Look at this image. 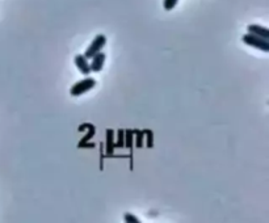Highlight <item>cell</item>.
<instances>
[{
  "label": "cell",
  "instance_id": "6da1fadb",
  "mask_svg": "<svg viewBox=\"0 0 269 223\" xmlns=\"http://www.w3.org/2000/svg\"><path fill=\"white\" fill-rule=\"evenodd\" d=\"M96 86V80L93 77H90V76H86L84 79H82L80 82L75 83L73 87H71V89H70V93L71 96L74 97H76V96H80L83 93H86V92L91 91L92 88Z\"/></svg>",
  "mask_w": 269,
  "mask_h": 223
},
{
  "label": "cell",
  "instance_id": "7a4b0ae2",
  "mask_svg": "<svg viewBox=\"0 0 269 223\" xmlns=\"http://www.w3.org/2000/svg\"><path fill=\"white\" fill-rule=\"evenodd\" d=\"M242 41L246 44V45L251 46V47H255V49H259L261 51H265V53H269V42L268 40H264L259 36H255V34H251V33H247L242 37Z\"/></svg>",
  "mask_w": 269,
  "mask_h": 223
},
{
  "label": "cell",
  "instance_id": "3957f363",
  "mask_svg": "<svg viewBox=\"0 0 269 223\" xmlns=\"http://www.w3.org/2000/svg\"><path fill=\"white\" fill-rule=\"evenodd\" d=\"M105 44H106V37H105L104 34H97V36L93 38V41L91 42V45L88 46V49L86 50V53H84L86 58L91 59L93 55L97 54V53H100V51L103 50V47L105 46Z\"/></svg>",
  "mask_w": 269,
  "mask_h": 223
},
{
  "label": "cell",
  "instance_id": "277c9868",
  "mask_svg": "<svg viewBox=\"0 0 269 223\" xmlns=\"http://www.w3.org/2000/svg\"><path fill=\"white\" fill-rule=\"evenodd\" d=\"M91 63H90V69H91V73H100L103 67H104L105 59H106V55L100 51L97 53L91 58Z\"/></svg>",
  "mask_w": 269,
  "mask_h": 223
},
{
  "label": "cell",
  "instance_id": "5b68a950",
  "mask_svg": "<svg viewBox=\"0 0 269 223\" xmlns=\"http://www.w3.org/2000/svg\"><path fill=\"white\" fill-rule=\"evenodd\" d=\"M75 66L78 67V70L80 73L84 75V76H88L91 74V69H90V62H88V58H86L84 54H78L75 58Z\"/></svg>",
  "mask_w": 269,
  "mask_h": 223
},
{
  "label": "cell",
  "instance_id": "8992f818",
  "mask_svg": "<svg viewBox=\"0 0 269 223\" xmlns=\"http://www.w3.org/2000/svg\"><path fill=\"white\" fill-rule=\"evenodd\" d=\"M247 30H248V33L261 37V38H264V40H268L269 38V30L265 27H261V25L252 24V25H248Z\"/></svg>",
  "mask_w": 269,
  "mask_h": 223
},
{
  "label": "cell",
  "instance_id": "52a82bcc",
  "mask_svg": "<svg viewBox=\"0 0 269 223\" xmlns=\"http://www.w3.org/2000/svg\"><path fill=\"white\" fill-rule=\"evenodd\" d=\"M105 156H113L114 155V132L108 129L106 130V139H105Z\"/></svg>",
  "mask_w": 269,
  "mask_h": 223
},
{
  "label": "cell",
  "instance_id": "ba28073f",
  "mask_svg": "<svg viewBox=\"0 0 269 223\" xmlns=\"http://www.w3.org/2000/svg\"><path fill=\"white\" fill-rule=\"evenodd\" d=\"M87 129H88V133L86 134V135H84V137L82 138V139H80V142H79V145H78L79 149H80V147H82L84 143H87V142L90 141V139H91L93 135H95L96 128L93 126V125H91V123H87Z\"/></svg>",
  "mask_w": 269,
  "mask_h": 223
},
{
  "label": "cell",
  "instance_id": "9c48e42d",
  "mask_svg": "<svg viewBox=\"0 0 269 223\" xmlns=\"http://www.w3.org/2000/svg\"><path fill=\"white\" fill-rule=\"evenodd\" d=\"M133 138H134V133H133V130H126V132H125L123 147H126V149H129V150H133Z\"/></svg>",
  "mask_w": 269,
  "mask_h": 223
},
{
  "label": "cell",
  "instance_id": "30bf717a",
  "mask_svg": "<svg viewBox=\"0 0 269 223\" xmlns=\"http://www.w3.org/2000/svg\"><path fill=\"white\" fill-rule=\"evenodd\" d=\"M133 133H134V138H135V141H134L135 147L137 149H142L143 147V132H141V130H133Z\"/></svg>",
  "mask_w": 269,
  "mask_h": 223
},
{
  "label": "cell",
  "instance_id": "8fae6325",
  "mask_svg": "<svg viewBox=\"0 0 269 223\" xmlns=\"http://www.w3.org/2000/svg\"><path fill=\"white\" fill-rule=\"evenodd\" d=\"M123 141H125V132L119 130L117 132V141H114V149H122Z\"/></svg>",
  "mask_w": 269,
  "mask_h": 223
},
{
  "label": "cell",
  "instance_id": "7c38bea8",
  "mask_svg": "<svg viewBox=\"0 0 269 223\" xmlns=\"http://www.w3.org/2000/svg\"><path fill=\"white\" fill-rule=\"evenodd\" d=\"M143 135L146 137V146L149 149L154 147V133L151 130H143Z\"/></svg>",
  "mask_w": 269,
  "mask_h": 223
},
{
  "label": "cell",
  "instance_id": "4fadbf2b",
  "mask_svg": "<svg viewBox=\"0 0 269 223\" xmlns=\"http://www.w3.org/2000/svg\"><path fill=\"white\" fill-rule=\"evenodd\" d=\"M179 0H163V7L165 11H171L178 5Z\"/></svg>",
  "mask_w": 269,
  "mask_h": 223
},
{
  "label": "cell",
  "instance_id": "5bb4252c",
  "mask_svg": "<svg viewBox=\"0 0 269 223\" xmlns=\"http://www.w3.org/2000/svg\"><path fill=\"white\" fill-rule=\"evenodd\" d=\"M123 221L128 223H139L141 221L135 217L134 214H130V213H126V214L123 215Z\"/></svg>",
  "mask_w": 269,
  "mask_h": 223
}]
</instances>
